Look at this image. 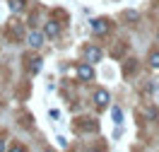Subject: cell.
Wrapping results in <instances>:
<instances>
[{
	"mask_svg": "<svg viewBox=\"0 0 159 152\" xmlns=\"http://www.w3.org/2000/svg\"><path fill=\"white\" fill-rule=\"evenodd\" d=\"M84 56H87V61H89V63H99L101 61V51L97 48V46H89V48L84 51Z\"/></svg>",
	"mask_w": 159,
	"mask_h": 152,
	"instance_id": "1",
	"label": "cell"
},
{
	"mask_svg": "<svg viewBox=\"0 0 159 152\" xmlns=\"http://www.w3.org/2000/svg\"><path fill=\"white\" fill-rule=\"evenodd\" d=\"M92 31H94V34H106L109 27H106V22H104V20H94V22H92Z\"/></svg>",
	"mask_w": 159,
	"mask_h": 152,
	"instance_id": "2",
	"label": "cell"
},
{
	"mask_svg": "<svg viewBox=\"0 0 159 152\" xmlns=\"http://www.w3.org/2000/svg\"><path fill=\"white\" fill-rule=\"evenodd\" d=\"M94 101H97V104H99L101 109H104V106H106V104H109V92H104V90H99V92H97V94H94Z\"/></svg>",
	"mask_w": 159,
	"mask_h": 152,
	"instance_id": "3",
	"label": "cell"
},
{
	"mask_svg": "<svg viewBox=\"0 0 159 152\" xmlns=\"http://www.w3.org/2000/svg\"><path fill=\"white\" fill-rule=\"evenodd\" d=\"M77 75L82 77V80H92V77H94V72H92L89 65H80V68H77Z\"/></svg>",
	"mask_w": 159,
	"mask_h": 152,
	"instance_id": "4",
	"label": "cell"
},
{
	"mask_svg": "<svg viewBox=\"0 0 159 152\" xmlns=\"http://www.w3.org/2000/svg\"><path fill=\"white\" fill-rule=\"evenodd\" d=\"M29 44L34 46V48H39V46H43V36L36 34V31H31V34H29Z\"/></svg>",
	"mask_w": 159,
	"mask_h": 152,
	"instance_id": "5",
	"label": "cell"
},
{
	"mask_svg": "<svg viewBox=\"0 0 159 152\" xmlns=\"http://www.w3.org/2000/svg\"><path fill=\"white\" fill-rule=\"evenodd\" d=\"M46 34H48V36H56V34H58V24H56V22H48V24H46Z\"/></svg>",
	"mask_w": 159,
	"mask_h": 152,
	"instance_id": "6",
	"label": "cell"
},
{
	"mask_svg": "<svg viewBox=\"0 0 159 152\" xmlns=\"http://www.w3.org/2000/svg\"><path fill=\"white\" fill-rule=\"evenodd\" d=\"M111 116H113V121H116V123L123 121V111H120L118 106H113V109H111Z\"/></svg>",
	"mask_w": 159,
	"mask_h": 152,
	"instance_id": "7",
	"label": "cell"
},
{
	"mask_svg": "<svg viewBox=\"0 0 159 152\" xmlns=\"http://www.w3.org/2000/svg\"><path fill=\"white\" fill-rule=\"evenodd\" d=\"M149 65H152V68H159V53H157V51L149 56Z\"/></svg>",
	"mask_w": 159,
	"mask_h": 152,
	"instance_id": "8",
	"label": "cell"
},
{
	"mask_svg": "<svg viewBox=\"0 0 159 152\" xmlns=\"http://www.w3.org/2000/svg\"><path fill=\"white\" fill-rule=\"evenodd\" d=\"M10 10L12 12H20L22 10V0H10Z\"/></svg>",
	"mask_w": 159,
	"mask_h": 152,
	"instance_id": "9",
	"label": "cell"
},
{
	"mask_svg": "<svg viewBox=\"0 0 159 152\" xmlns=\"http://www.w3.org/2000/svg\"><path fill=\"white\" fill-rule=\"evenodd\" d=\"M123 17H125L128 22H138V20H140V15H138V12H125Z\"/></svg>",
	"mask_w": 159,
	"mask_h": 152,
	"instance_id": "10",
	"label": "cell"
},
{
	"mask_svg": "<svg viewBox=\"0 0 159 152\" xmlns=\"http://www.w3.org/2000/svg\"><path fill=\"white\" fill-rule=\"evenodd\" d=\"M39 68H41V61L36 58V61H31V72H39Z\"/></svg>",
	"mask_w": 159,
	"mask_h": 152,
	"instance_id": "11",
	"label": "cell"
},
{
	"mask_svg": "<svg viewBox=\"0 0 159 152\" xmlns=\"http://www.w3.org/2000/svg\"><path fill=\"white\" fill-rule=\"evenodd\" d=\"M0 150H5V142H0Z\"/></svg>",
	"mask_w": 159,
	"mask_h": 152,
	"instance_id": "12",
	"label": "cell"
}]
</instances>
